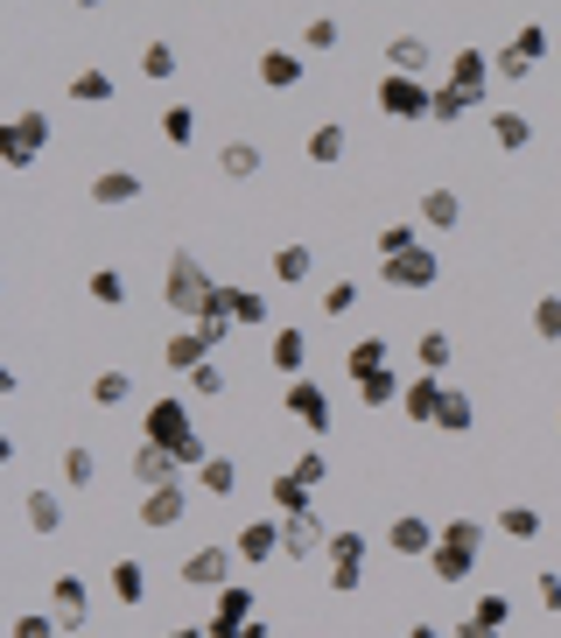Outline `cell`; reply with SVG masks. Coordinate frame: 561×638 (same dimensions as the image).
Here are the masks:
<instances>
[{
    "label": "cell",
    "instance_id": "1",
    "mask_svg": "<svg viewBox=\"0 0 561 638\" xmlns=\"http://www.w3.org/2000/svg\"><path fill=\"white\" fill-rule=\"evenodd\" d=\"M211 295H218L211 267H204L197 253H190V246H176V253H169V267H162V302H169V316L197 323L204 309H211Z\"/></svg>",
    "mask_w": 561,
    "mask_h": 638
},
{
    "label": "cell",
    "instance_id": "2",
    "mask_svg": "<svg viewBox=\"0 0 561 638\" xmlns=\"http://www.w3.org/2000/svg\"><path fill=\"white\" fill-rule=\"evenodd\" d=\"M477 554H485V519H450V527L435 533V554H429V575L442 590H456V583H471V569H477Z\"/></svg>",
    "mask_w": 561,
    "mask_h": 638
},
{
    "label": "cell",
    "instance_id": "3",
    "mask_svg": "<svg viewBox=\"0 0 561 638\" xmlns=\"http://www.w3.org/2000/svg\"><path fill=\"white\" fill-rule=\"evenodd\" d=\"M373 106L386 112V120L421 127V120L435 112V85H429V77H408V71H386V77H379V91H373Z\"/></svg>",
    "mask_w": 561,
    "mask_h": 638
},
{
    "label": "cell",
    "instance_id": "4",
    "mask_svg": "<svg viewBox=\"0 0 561 638\" xmlns=\"http://www.w3.org/2000/svg\"><path fill=\"white\" fill-rule=\"evenodd\" d=\"M50 148V112L43 106H22L0 120V162L8 169H35V154Z\"/></svg>",
    "mask_w": 561,
    "mask_h": 638
},
{
    "label": "cell",
    "instance_id": "5",
    "mask_svg": "<svg viewBox=\"0 0 561 638\" xmlns=\"http://www.w3.org/2000/svg\"><path fill=\"white\" fill-rule=\"evenodd\" d=\"M190 435H197V421H190V400H183V393L148 400V414H141V442H162V450L176 456Z\"/></svg>",
    "mask_w": 561,
    "mask_h": 638
},
{
    "label": "cell",
    "instance_id": "6",
    "mask_svg": "<svg viewBox=\"0 0 561 638\" xmlns=\"http://www.w3.org/2000/svg\"><path fill=\"white\" fill-rule=\"evenodd\" d=\"M281 408L295 414L309 435H337V414H331V393H323V379H288Z\"/></svg>",
    "mask_w": 561,
    "mask_h": 638
},
{
    "label": "cell",
    "instance_id": "7",
    "mask_svg": "<svg viewBox=\"0 0 561 638\" xmlns=\"http://www.w3.org/2000/svg\"><path fill=\"white\" fill-rule=\"evenodd\" d=\"M231 569H239V548H225V540H211V548H190V554H183V583H190V590H211V596L231 583Z\"/></svg>",
    "mask_w": 561,
    "mask_h": 638
},
{
    "label": "cell",
    "instance_id": "8",
    "mask_svg": "<svg viewBox=\"0 0 561 638\" xmlns=\"http://www.w3.org/2000/svg\"><path fill=\"white\" fill-rule=\"evenodd\" d=\"M260 617V596L246 590V583H225L218 596H211V625H204V638H239V625H253Z\"/></svg>",
    "mask_w": 561,
    "mask_h": 638
},
{
    "label": "cell",
    "instance_id": "9",
    "mask_svg": "<svg viewBox=\"0 0 561 638\" xmlns=\"http://www.w3.org/2000/svg\"><path fill=\"white\" fill-rule=\"evenodd\" d=\"M281 554L288 562H309V554H331V527H323V512H281Z\"/></svg>",
    "mask_w": 561,
    "mask_h": 638
},
{
    "label": "cell",
    "instance_id": "10",
    "mask_svg": "<svg viewBox=\"0 0 561 638\" xmlns=\"http://www.w3.org/2000/svg\"><path fill=\"white\" fill-rule=\"evenodd\" d=\"M379 274H386V288H408V295H429V288L442 281V260L429 253V246H414V253H400V260H379Z\"/></svg>",
    "mask_w": 561,
    "mask_h": 638
},
{
    "label": "cell",
    "instance_id": "11",
    "mask_svg": "<svg viewBox=\"0 0 561 638\" xmlns=\"http://www.w3.org/2000/svg\"><path fill=\"white\" fill-rule=\"evenodd\" d=\"M435 533H442V527H429L421 512L386 519V548H393V554H408V562H429V554H435Z\"/></svg>",
    "mask_w": 561,
    "mask_h": 638
},
{
    "label": "cell",
    "instance_id": "12",
    "mask_svg": "<svg viewBox=\"0 0 561 638\" xmlns=\"http://www.w3.org/2000/svg\"><path fill=\"white\" fill-rule=\"evenodd\" d=\"M450 85H463V91H471V99H492V85H498L492 56L477 50V43H463V50H450Z\"/></svg>",
    "mask_w": 561,
    "mask_h": 638
},
{
    "label": "cell",
    "instance_id": "13",
    "mask_svg": "<svg viewBox=\"0 0 561 638\" xmlns=\"http://www.w3.org/2000/svg\"><path fill=\"white\" fill-rule=\"evenodd\" d=\"M183 512H190V491H183V477H176V485H154V491L141 498V527H148V533H169V527H183Z\"/></svg>",
    "mask_w": 561,
    "mask_h": 638
},
{
    "label": "cell",
    "instance_id": "14",
    "mask_svg": "<svg viewBox=\"0 0 561 638\" xmlns=\"http://www.w3.org/2000/svg\"><path fill=\"white\" fill-rule=\"evenodd\" d=\"M50 610H56V625H64V631H85V617H91L85 575H56V583H50Z\"/></svg>",
    "mask_w": 561,
    "mask_h": 638
},
{
    "label": "cell",
    "instance_id": "15",
    "mask_svg": "<svg viewBox=\"0 0 561 638\" xmlns=\"http://www.w3.org/2000/svg\"><path fill=\"white\" fill-rule=\"evenodd\" d=\"M442 393H450V379H442V372H421V379H408V393H400V414H408L414 429H435Z\"/></svg>",
    "mask_w": 561,
    "mask_h": 638
},
{
    "label": "cell",
    "instance_id": "16",
    "mask_svg": "<svg viewBox=\"0 0 561 638\" xmlns=\"http://www.w3.org/2000/svg\"><path fill=\"white\" fill-rule=\"evenodd\" d=\"M211 352H218V344H211V337L197 331V323H190V331H169V337H162V365H169V372H183V379L197 372V365H204Z\"/></svg>",
    "mask_w": 561,
    "mask_h": 638
},
{
    "label": "cell",
    "instance_id": "17",
    "mask_svg": "<svg viewBox=\"0 0 561 638\" xmlns=\"http://www.w3.org/2000/svg\"><path fill=\"white\" fill-rule=\"evenodd\" d=\"M267 365H274L281 379H302V365H309V331L302 323H281V331L267 337Z\"/></svg>",
    "mask_w": 561,
    "mask_h": 638
},
{
    "label": "cell",
    "instance_id": "18",
    "mask_svg": "<svg viewBox=\"0 0 561 638\" xmlns=\"http://www.w3.org/2000/svg\"><path fill=\"white\" fill-rule=\"evenodd\" d=\"M148 197V183L133 176V169H99V176H91V204L99 210H120V204H141Z\"/></svg>",
    "mask_w": 561,
    "mask_h": 638
},
{
    "label": "cell",
    "instance_id": "19",
    "mask_svg": "<svg viewBox=\"0 0 561 638\" xmlns=\"http://www.w3.org/2000/svg\"><path fill=\"white\" fill-rule=\"evenodd\" d=\"M231 548H239L246 569H267V562L281 554V519H253V527H239V540H231Z\"/></svg>",
    "mask_w": 561,
    "mask_h": 638
},
{
    "label": "cell",
    "instance_id": "20",
    "mask_svg": "<svg viewBox=\"0 0 561 638\" xmlns=\"http://www.w3.org/2000/svg\"><path fill=\"white\" fill-rule=\"evenodd\" d=\"M386 365H393V337H358L352 352H344V379H373V372H386Z\"/></svg>",
    "mask_w": 561,
    "mask_h": 638
},
{
    "label": "cell",
    "instance_id": "21",
    "mask_svg": "<svg viewBox=\"0 0 561 638\" xmlns=\"http://www.w3.org/2000/svg\"><path fill=\"white\" fill-rule=\"evenodd\" d=\"M176 477H183V463L176 456H169L162 450V442H141V450H133V485H176Z\"/></svg>",
    "mask_w": 561,
    "mask_h": 638
},
{
    "label": "cell",
    "instance_id": "22",
    "mask_svg": "<svg viewBox=\"0 0 561 638\" xmlns=\"http://www.w3.org/2000/svg\"><path fill=\"white\" fill-rule=\"evenodd\" d=\"M22 519H29V533H64V498H56L50 485H35V491H22Z\"/></svg>",
    "mask_w": 561,
    "mask_h": 638
},
{
    "label": "cell",
    "instance_id": "23",
    "mask_svg": "<svg viewBox=\"0 0 561 638\" xmlns=\"http://www.w3.org/2000/svg\"><path fill=\"white\" fill-rule=\"evenodd\" d=\"M386 71L429 77V71H435V50H429V35H393V43H386Z\"/></svg>",
    "mask_w": 561,
    "mask_h": 638
},
{
    "label": "cell",
    "instance_id": "24",
    "mask_svg": "<svg viewBox=\"0 0 561 638\" xmlns=\"http://www.w3.org/2000/svg\"><path fill=\"white\" fill-rule=\"evenodd\" d=\"M253 71H260L267 91H295V85H302V56H295V50H260Z\"/></svg>",
    "mask_w": 561,
    "mask_h": 638
},
{
    "label": "cell",
    "instance_id": "25",
    "mask_svg": "<svg viewBox=\"0 0 561 638\" xmlns=\"http://www.w3.org/2000/svg\"><path fill=\"white\" fill-rule=\"evenodd\" d=\"M477 106H485V99H471L463 85H450V77H442V85H435V112H429V120H435V127H456V120H471Z\"/></svg>",
    "mask_w": 561,
    "mask_h": 638
},
{
    "label": "cell",
    "instance_id": "26",
    "mask_svg": "<svg viewBox=\"0 0 561 638\" xmlns=\"http://www.w3.org/2000/svg\"><path fill=\"white\" fill-rule=\"evenodd\" d=\"M477 429V408H471V393H442V408H435V435H471Z\"/></svg>",
    "mask_w": 561,
    "mask_h": 638
},
{
    "label": "cell",
    "instance_id": "27",
    "mask_svg": "<svg viewBox=\"0 0 561 638\" xmlns=\"http://www.w3.org/2000/svg\"><path fill=\"white\" fill-rule=\"evenodd\" d=\"M492 141L506 148V154L533 148V120H527V112H513V106H498V112H492Z\"/></svg>",
    "mask_w": 561,
    "mask_h": 638
},
{
    "label": "cell",
    "instance_id": "28",
    "mask_svg": "<svg viewBox=\"0 0 561 638\" xmlns=\"http://www.w3.org/2000/svg\"><path fill=\"white\" fill-rule=\"evenodd\" d=\"M421 225H429V231H456L463 225V197H456V190H429V197H421Z\"/></svg>",
    "mask_w": 561,
    "mask_h": 638
},
{
    "label": "cell",
    "instance_id": "29",
    "mask_svg": "<svg viewBox=\"0 0 561 638\" xmlns=\"http://www.w3.org/2000/svg\"><path fill=\"white\" fill-rule=\"evenodd\" d=\"M400 393H408V379H400L393 372V365H386V372H373V379H358V400H365V408H400Z\"/></svg>",
    "mask_w": 561,
    "mask_h": 638
},
{
    "label": "cell",
    "instance_id": "30",
    "mask_svg": "<svg viewBox=\"0 0 561 638\" xmlns=\"http://www.w3.org/2000/svg\"><path fill=\"white\" fill-rule=\"evenodd\" d=\"M344 148H352V133H344L337 120H323L316 133H309V162H316V169H337V162H344Z\"/></svg>",
    "mask_w": 561,
    "mask_h": 638
},
{
    "label": "cell",
    "instance_id": "31",
    "mask_svg": "<svg viewBox=\"0 0 561 638\" xmlns=\"http://www.w3.org/2000/svg\"><path fill=\"white\" fill-rule=\"evenodd\" d=\"M218 169H225V183H253L260 176V148L253 141H225L218 148Z\"/></svg>",
    "mask_w": 561,
    "mask_h": 638
},
{
    "label": "cell",
    "instance_id": "32",
    "mask_svg": "<svg viewBox=\"0 0 561 638\" xmlns=\"http://www.w3.org/2000/svg\"><path fill=\"white\" fill-rule=\"evenodd\" d=\"M274 274H281L288 288H302L309 274H316V253H309L302 239H288V246H274Z\"/></svg>",
    "mask_w": 561,
    "mask_h": 638
},
{
    "label": "cell",
    "instance_id": "33",
    "mask_svg": "<svg viewBox=\"0 0 561 638\" xmlns=\"http://www.w3.org/2000/svg\"><path fill=\"white\" fill-rule=\"evenodd\" d=\"M64 485L71 491L99 485V450H91V442H71V450H64Z\"/></svg>",
    "mask_w": 561,
    "mask_h": 638
},
{
    "label": "cell",
    "instance_id": "34",
    "mask_svg": "<svg viewBox=\"0 0 561 638\" xmlns=\"http://www.w3.org/2000/svg\"><path fill=\"white\" fill-rule=\"evenodd\" d=\"M197 491H211V498H239V463H231V456H211L204 471H197Z\"/></svg>",
    "mask_w": 561,
    "mask_h": 638
},
{
    "label": "cell",
    "instance_id": "35",
    "mask_svg": "<svg viewBox=\"0 0 561 638\" xmlns=\"http://www.w3.org/2000/svg\"><path fill=\"white\" fill-rule=\"evenodd\" d=\"M85 295L99 302V309H120V302H127V274H120V267H91V274H85Z\"/></svg>",
    "mask_w": 561,
    "mask_h": 638
},
{
    "label": "cell",
    "instance_id": "36",
    "mask_svg": "<svg viewBox=\"0 0 561 638\" xmlns=\"http://www.w3.org/2000/svg\"><path fill=\"white\" fill-rule=\"evenodd\" d=\"M365 554H373V540L358 527H337L331 533V569H365Z\"/></svg>",
    "mask_w": 561,
    "mask_h": 638
},
{
    "label": "cell",
    "instance_id": "37",
    "mask_svg": "<svg viewBox=\"0 0 561 638\" xmlns=\"http://www.w3.org/2000/svg\"><path fill=\"white\" fill-rule=\"evenodd\" d=\"M71 99H77V106H112V71H99V64L77 71V77H71Z\"/></svg>",
    "mask_w": 561,
    "mask_h": 638
},
{
    "label": "cell",
    "instance_id": "38",
    "mask_svg": "<svg viewBox=\"0 0 561 638\" xmlns=\"http://www.w3.org/2000/svg\"><path fill=\"white\" fill-rule=\"evenodd\" d=\"M414 358H421V372H450V358H456L450 331H421L414 337Z\"/></svg>",
    "mask_w": 561,
    "mask_h": 638
},
{
    "label": "cell",
    "instance_id": "39",
    "mask_svg": "<svg viewBox=\"0 0 561 638\" xmlns=\"http://www.w3.org/2000/svg\"><path fill=\"white\" fill-rule=\"evenodd\" d=\"M162 141H169V148H190V141H197V112H190L183 99L162 106Z\"/></svg>",
    "mask_w": 561,
    "mask_h": 638
},
{
    "label": "cell",
    "instance_id": "40",
    "mask_svg": "<svg viewBox=\"0 0 561 638\" xmlns=\"http://www.w3.org/2000/svg\"><path fill=\"white\" fill-rule=\"evenodd\" d=\"M492 71H498V85H527L540 64H533L527 50H513V43H506V50H492Z\"/></svg>",
    "mask_w": 561,
    "mask_h": 638
},
{
    "label": "cell",
    "instance_id": "41",
    "mask_svg": "<svg viewBox=\"0 0 561 638\" xmlns=\"http://www.w3.org/2000/svg\"><path fill=\"white\" fill-rule=\"evenodd\" d=\"M127 393H133V379L112 365V372H99L91 379V408H127Z\"/></svg>",
    "mask_w": 561,
    "mask_h": 638
},
{
    "label": "cell",
    "instance_id": "42",
    "mask_svg": "<svg viewBox=\"0 0 561 638\" xmlns=\"http://www.w3.org/2000/svg\"><path fill=\"white\" fill-rule=\"evenodd\" d=\"M373 246H379V260H400V253H414V246H421V231L393 218V225H379V239H373Z\"/></svg>",
    "mask_w": 561,
    "mask_h": 638
},
{
    "label": "cell",
    "instance_id": "43",
    "mask_svg": "<svg viewBox=\"0 0 561 638\" xmlns=\"http://www.w3.org/2000/svg\"><path fill=\"white\" fill-rule=\"evenodd\" d=\"M112 596H120V604H141V596H148V569L141 562H112Z\"/></svg>",
    "mask_w": 561,
    "mask_h": 638
},
{
    "label": "cell",
    "instance_id": "44",
    "mask_svg": "<svg viewBox=\"0 0 561 638\" xmlns=\"http://www.w3.org/2000/svg\"><path fill=\"white\" fill-rule=\"evenodd\" d=\"M274 512H309V485L295 471H274Z\"/></svg>",
    "mask_w": 561,
    "mask_h": 638
},
{
    "label": "cell",
    "instance_id": "45",
    "mask_svg": "<svg viewBox=\"0 0 561 638\" xmlns=\"http://www.w3.org/2000/svg\"><path fill=\"white\" fill-rule=\"evenodd\" d=\"M471 617H485V625H498V631H506V625H513V596H506V590L471 596Z\"/></svg>",
    "mask_w": 561,
    "mask_h": 638
},
{
    "label": "cell",
    "instance_id": "46",
    "mask_svg": "<svg viewBox=\"0 0 561 638\" xmlns=\"http://www.w3.org/2000/svg\"><path fill=\"white\" fill-rule=\"evenodd\" d=\"M141 77H148V85H169V77H176V50H169V43H148V50H141Z\"/></svg>",
    "mask_w": 561,
    "mask_h": 638
},
{
    "label": "cell",
    "instance_id": "47",
    "mask_svg": "<svg viewBox=\"0 0 561 638\" xmlns=\"http://www.w3.org/2000/svg\"><path fill=\"white\" fill-rule=\"evenodd\" d=\"M533 337L540 344H561V295H540L533 302Z\"/></svg>",
    "mask_w": 561,
    "mask_h": 638
},
{
    "label": "cell",
    "instance_id": "48",
    "mask_svg": "<svg viewBox=\"0 0 561 638\" xmlns=\"http://www.w3.org/2000/svg\"><path fill=\"white\" fill-rule=\"evenodd\" d=\"M498 533H513V540H540V512H533V506H506V512H498Z\"/></svg>",
    "mask_w": 561,
    "mask_h": 638
},
{
    "label": "cell",
    "instance_id": "49",
    "mask_svg": "<svg viewBox=\"0 0 561 638\" xmlns=\"http://www.w3.org/2000/svg\"><path fill=\"white\" fill-rule=\"evenodd\" d=\"M56 631H64V625H56V610H22L8 625V638H56Z\"/></svg>",
    "mask_w": 561,
    "mask_h": 638
},
{
    "label": "cell",
    "instance_id": "50",
    "mask_svg": "<svg viewBox=\"0 0 561 638\" xmlns=\"http://www.w3.org/2000/svg\"><path fill=\"white\" fill-rule=\"evenodd\" d=\"M190 393H197V400H225V365H218V358H204L197 372H190Z\"/></svg>",
    "mask_w": 561,
    "mask_h": 638
},
{
    "label": "cell",
    "instance_id": "51",
    "mask_svg": "<svg viewBox=\"0 0 561 638\" xmlns=\"http://www.w3.org/2000/svg\"><path fill=\"white\" fill-rule=\"evenodd\" d=\"M352 309H358V281H331V288H323V316H352Z\"/></svg>",
    "mask_w": 561,
    "mask_h": 638
},
{
    "label": "cell",
    "instance_id": "52",
    "mask_svg": "<svg viewBox=\"0 0 561 638\" xmlns=\"http://www.w3.org/2000/svg\"><path fill=\"white\" fill-rule=\"evenodd\" d=\"M295 477H302L309 491H316V485H331V456H323V450H302V456H295Z\"/></svg>",
    "mask_w": 561,
    "mask_h": 638
},
{
    "label": "cell",
    "instance_id": "53",
    "mask_svg": "<svg viewBox=\"0 0 561 638\" xmlns=\"http://www.w3.org/2000/svg\"><path fill=\"white\" fill-rule=\"evenodd\" d=\"M231 316H239V323H267V295H253V288H231Z\"/></svg>",
    "mask_w": 561,
    "mask_h": 638
},
{
    "label": "cell",
    "instance_id": "54",
    "mask_svg": "<svg viewBox=\"0 0 561 638\" xmlns=\"http://www.w3.org/2000/svg\"><path fill=\"white\" fill-rule=\"evenodd\" d=\"M337 43H344V35H337V22H331V14H316V22L302 29V50H337Z\"/></svg>",
    "mask_w": 561,
    "mask_h": 638
},
{
    "label": "cell",
    "instance_id": "55",
    "mask_svg": "<svg viewBox=\"0 0 561 638\" xmlns=\"http://www.w3.org/2000/svg\"><path fill=\"white\" fill-rule=\"evenodd\" d=\"M513 50H527L533 64H548V50H554V43H548V29H540V22H527V29L513 35Z\"/></svg>",
    "mask_w": 561,
    "mask_h": 638
},
{
    "label": "cell",
    "instance_id": "56",
    "mask_svg": "<svg viewBox=\"0 0 561 638\" xmlns=\"http://www.w3.org/2000/svg\"><path fill=\"white\" fill-rule=\"evenodd\" d=\"M533 590H540V604L561 617V575H554V569H540V583H533Z\"/></svg>",
    "mask_w": 561,
    "mask_h": 638
},
{
    "label": "cell",
    "instance_id": "57",
    "mask_svg": "<svg viewBox=\"0 0 561 638\" xmlns=\"http://www.w3.org/2000/svg\"><path fill=\"white\" fill-rule=\"evenodd\" d=\"M450 638H506L498 625H485V617H456V631Z\"/></svg>",
    "mask_w": 561,
    "mask_h": 638
},
{
    "label": "cell",
    "instance_id": "58",
    "mask_svg": "<svg viewBox=\"0 0 561 638\" xmlns=\"http://www.w3.org/2000/svg\"><path fill=\"white\" fill-rule=\"evenodd\" d=\"M331 590L337 596H358L365 590V569H331Z\"/></svg>",
    "mask_w": 561,
    "mask_h": 638
},
{
    "label": "cell",
    "instance_id": "59",
    "mask_svg": "<svg viewBox=\"0 0 561 638\" xmlns=\"http://www.w3.org/2000/svg\"><path fill=\"white\" fill-rule=\"evenodd\" d=\"M239 638H274V631H267V625H260V617H253V625H239Z\"/></svg>",
    "mask_w": 561,
    "mask_h": 638
},
{
    "label": "cell",
    "instance_id": "60",
    "mask_svg": "<svg viewBox=\"0 0 561 638\" xmlns=\"http://www.w3.org/2000/svg\"><path fill=\"white\" fill-rule=\"evenodd\" d=\"M162 638H204V631L197 625H176V631H162Z\"/></svg>",
    "mask_w": 561,
    "mask_h": 638
},
{
    "label": "cell",
    "instance_id": "61",
    "mask_svg": "<svg viewBox=\"0 0 561 638\" xmlns=\"http://www.w3.org/2000/svg\"><path fill=\"white\" fill-rule=\"evenodd\" d=\"M408 638H442V631H435V625H414V631H408Z\"/></svg>",
    "mask_w": 561,
    "mask_h": 638
},
{
    "label": "cell",
    "instance_id": "62",
    "mask_svg": "<svg viewBox=\"0 0 561 638\" xmlns=\"http://www.w3.org/2000/svg\"><path fill=\"white\" fill-rule=\"evenodd\" d=\"M77 8H106V0H77Z\"/></svg>",
    "mask_w": 561,
    "mask_h": 638
}]
</instances>
